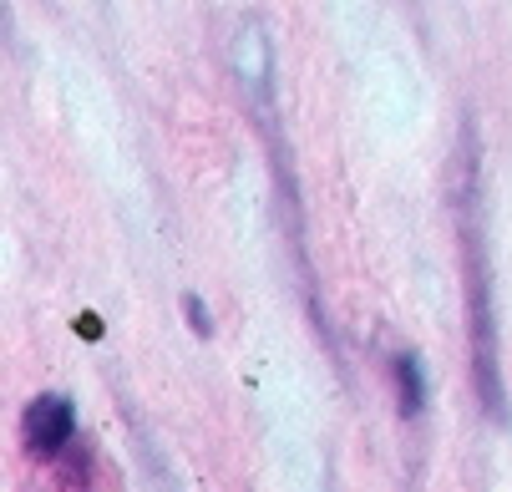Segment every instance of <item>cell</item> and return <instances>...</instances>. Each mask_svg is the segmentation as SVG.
<instances>
[{
	"label": "cell",
	"mask_w": 512,
	"mask_h": 492,
	"mask_svg": "<svg viewBox=\"0 0 512 492\" xmlns=\"http://www.w3.org/2000/svg\"><path fill=\"white\" fill-rule=\"evenodd\" d=\"M21 442L36 462H61L66 447L77 442V406H71V396L41 391L21 416Z\"/></svg>",
	"instance_id": "2"
},
{
	"label": "cell",
	"mask_w": 512,
	"mask_h": 492,
	"mask_svg": "<svg viewBox=\"0 0 512 492\" xmlns=\"http://www.w3.org/2000/svg\"><path fill=\"white\" fill-rule=\"evenodd\" d=\"M462 214V254H467V300H472V356H477V396L502 421V376H497V335H492V295H487V254L477 234V163L467 153V183L457 193Z\"/></svg>",
	"instance_id": "1"
},
{
	"label": "cell",
	"mask_w": 512,
	"mask_h": 492,
	"mask_svg": "<svg viewBox=\"0 0 512 492\" xmlns=\"http://www.w3.org/2000/svg\"><path fill=\"white\" fill-rule=\"evenodd\" d=\"M391 386H396V411L406 421H416L426 411V376H421L416 350H396L391 356Z\"/></svg>",
	"instance_id": "4"
},
{
	"label": "cell",
	"mask_w": 512,
	"mask_h": 492,
	"mask_svg": "<svg viewBox=\"0 0 512 492\" xmlns=\"http://www.w3.org/2000/svg\"><path fill=\"white\" fill-rule=\"evenodd\" d=\"M229 61H234V77H239L244 97L254 102V112H269L274 107V41L259 21H239Z\"/></svg>",
	"instance_id": "3"
},
{
	"label": "cell",
	"mask_w": 512,
	"mask_h": 492,
	"mask_svg": "<svg viewBox=\"0 0 512 492\" xmlns=\"http://www.w3.org/2000/svg\"><path fill=\"white\" fill-rule=\"evenodd\" d=\"M183 310H188L193 330H198V335H208V315H203V300H198V295H183Z\"/></svg>",
	"instance_id": "5"
}]
</instances>
